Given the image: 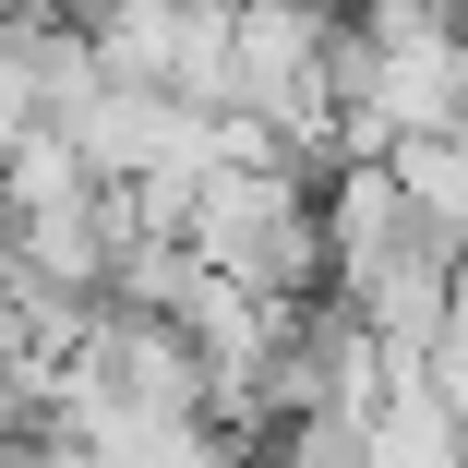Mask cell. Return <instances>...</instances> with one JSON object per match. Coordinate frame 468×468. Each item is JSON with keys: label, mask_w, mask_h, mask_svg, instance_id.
I'll use <instances>...</instances> for the list:
<instances>
[{"label": "cell", "mask_w": 468, "mask_h": 468, "mask_svg": "<svg viewBox=\"0 0 468 468\" xmlns=\"http://www.w3.org/2000/svg\"><path fill=\"white\" fill-rule=\"evenodd\" d=\"M336 13H348V0H336Z\"/></svg>", "instance_id": "obj_4"}, {"label": "cell", "mask_w": 468, "mask_h": 468, "mask_svg": "<svg viewBox=\"0 0 468 468\" xmlns=\"http://www.w3.org/2000/svg\"><path fill=\"white\" fill-rule=\"evenodd\" d=\"M385 168H397V193H409L420 240L468 252V121H456V133H397V144H385Z\"/></svg>", "instance_id": "obj_1"}, {"label": "cell", "mask_w": 468, "mask_h": 468, "mask_svg": "<svg viewBox=\"0 0 468 468\" xmlns=\"http://www.w3.org/2000/svg\"><path fill=\"white\" fill-rule=\"evenodd\" d=\"M37 121H48V97H37V13H13L0 25V144L37 133Z\"/></svg>", "instance_id": "obj_3"}, {"label": "cell", "mask_w": 468, "mask_h": 468, "mask_svg": "<svg viewBox=\"0 0 468 468\" xmlns=\"http://www.w3.org/2000/svg\"><path fill=\"white\" fill-rule=\"evenodd\" d=\"M84 193H109V180H97V156L72 144V121H37V133H13V144H0V205H13V217L84 205Z\"/></svg>", "instance_id": "obj_2"}]
</instances>
